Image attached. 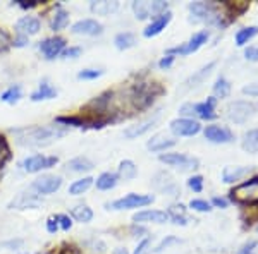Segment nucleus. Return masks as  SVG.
<instances>
[{
    "instance_id": "f257e3e1",
    "label": "nucleus",
    "mask_w": 258,
    "mask_h": 254,
    "mask_svg": "<svg viewBox=\"0 0 258 254\" xmlns=\"http://www.w3.org/2000/svg\"><path fill=\"white\" fill-rule=\"evenodd\" d=\"M66 132H68V129L55 126V124L53 126H33L23 129H12L16 143L21 144V146H30V148L48 146L50 143L57 141Z\"/></svg>"
},
{
    "instance_id": "f03ea898",
    "label": "nucleus",
    "mask_w": 258,
    "mask_h": 254,
    "mask_svg": "<svg viewBox=\"0 0 258 254\" xmlns=\"http://www.w3.org/2000/svg\"><path fill=\"white\" fill-rule=\"evenodd\" d=\"M231 198L243 205H256L258 203V177L243 182L231 191Z\"/></svg>"
},
{
    "instance_id": "7ed1b4c3",
    "label": "nucleus",
    "mask_w": 258,
    "mask_h": 254,
    "mask_svg": "<svg viewBox=\"0 0 258 254\" xmlns=\"http://www.w3.org/2000/svg\"><path fill=\"white\" fill-rule=\"evenodd\" d=\"M253 114H255V105L249 102H232L226 108L227 119L234 124H244L253 117Z\"/></svg>"
},
{
    "instance_id": "20e7f679",
    "label": "nucleus",
    "mask_w": 258,
    "mask_h": 254,
    "mask_svg": "<svg viewBox=\"0 0 258 254\" xmlns=\"http://www.w3.org/2000/svg\"><path fill=\"white\" fill-rule=\"evenodd\" d=\"M160 161L181 170V172H191V170H197L200 166V161L197 158L181 155V153H165V155H160Z\"/></svg>"
},
{
    "instance_id": "39448f33",
    "label": "nucleus",
    "mask_w": 258,
    "mask_h": 254,
    "mask_svg": "<svg viewBox=\"0 0 258 254\" xmlns=\"http://www.w3.org/2000/svg\"><path fill=\"white\" fill-rule=\"evenodd\" d=\"M153 196L152 194H127L120 199H115L114 203L107 205L112 210H131V208H143L147 205H152L153 203Z\"/></svg>"
},
{
    "instance_id": "423d86ee",
    "label": "nucleus",
    "mask_w": 258,
    "mask_h": 254,
    "mask_svg": "<svg viewBox=\"0 0 258 254\" xmlns=\"http://www.w3.org/2000/svg\"><path fill=\"white\" fill-rule=\"evenodd\" d=\"M189 12H191V21H195V23H202V21H207V23H217L219 21L215 6L214 4H209V2L191 4Z\"/></svg>"
},
{
    "instance_id": "0eeeda50",
    "label": "nucleus",
    "mask_w": 258,
    "mask_h": 254,
    "mask_svg": "<svg viewBox=\"0 0 258 254\" xmlns=\"http://www.w3.org/2000/svg\"><path fill=\"white\" fill-rule=\"evenodd\" d=\"M209 40V33L207 31H198L191 36V40L188 43L181 45V47H176V48H170L169 50V55H174V53H179V55H189V53L197 52V50L202 47V45L207 43Z\"/></svg>"
},
{
    "instance_id": "6e6552de",
    "label": "nucleus",
    "mask_w": 258,
    "mask_h": 254,
    "mask_svg": "<svg viewBox=\"0 0 258 254\" xmlns=\"http://www.w3.org/2000/svg\"><path fill=\"white\" fill-rule=\"evenodd\" d=\"M57 163V156H43V155H31L23 161V168L28 174H36L43 168H50Z\"/></svg>"
},
{
    "instance_id": "1a4fd4ad",
    "label": "nucleus",
    "mask_w": 258,
    "mask_h": 254,
    "mask_svg": "<svg viewBox=\"0 0 258 254\" xmlns=\"http://www.w3.org/2000/svg\"><path fill=\"white\" fill-rule=\"evenodd\" d=\"M170 131L176 136H195L202 131V126H200V122H197V120L182 117L170 122Z\"/></svg>"
},
{
    "instance_id": "9d476101",
    "label": "nucleus",
    "mask_w": 258,
    "mask_h": 254,
    "mask_svg": "<svg viewBox=\"0 0 258 254\" xmlns=\"http://www.w3.org/2000/svg\"><path fill=\"white\" fill-rule=\"evenodd\" d=\"M62 186V179L57 176H41L31 184V189L36 191V194H52L59 191Z\"/></svg>"
},
{
    "instance_id": "9b49d317",
    "label": "nucleus",
    "mask_w": 258,
    "mask_h": 254,
    "mask_svg": "<svg viewBox=\"0 0 258 254\" xmlns=\"http://www.w3.org/2000/svg\"><path fill=\"white\" fill-rule=\"evenodd\" d=\"M153 88H155V84H138L136 86V88L133 90V102H135V105L138 108L148 107L150 103L153 102V97H155Z\"/></svg>"
},
{
    "instance_id": "f8f14e48",
    "label": "nucleus",
    "mask_w": 258,
    "mask_h": 254,
    "mask_svg": "<svg viewBox=\"0 0 258 254\" xmlns=\"http://www.w3.org/2000/svg\"><path fill=\"white\" fill-rule=\"evenodd\" d=\"M205 137L210 141V143H215V144H226L234 139L232 132L229 131L227 127H222V126H207Z\"/></svg>"
},
{
    "instance_id": "ddd939ff",
    "label": "nucleus",
    "mask_w": 258,
    "mask_h": 254,
    "mask_svg": "<svg viewBox=\"0 0 258 254\" xmlns=\"http://www.w3.org/2000/svg\"><path fill=\"white\" fill-rule=\"evenodd\" d=\"M102 31H103L102 24L95 19H81L73 26L74 35H83V36H97L102 35Z\"/></svg>"
},
{
    "instance_id": "4468645a",
    "label": "nucleus",
    "mask_w": 258,
    "mask_h": 254,
    "mask_svg": "<svg viewBox=\"0 0 258 254\" xmlns=\"http://www.w3.org/2000/svg\"><path fill=\"white\" fill-rule=\"evenodd\" d=\"M152 184L155 189H159V191H162V193H165L169 196H177V193H179V187L176 186V182H174L172 177L165 172L157 174V176L153 177Z\"/></svg>"
},
{
    "instance_id": "2eb2a0df",
    "label": "nucleus",
    "mask_w": 258,
    "mask_h": 254,
    "mask_svg": "<svg viewBox=\"0 0 258 254\" xmlns=\"http://www.w3.org/2000/svg\"><path fill=\"white\" fill-rule=\"evenodd\" d=\"M66 41L60 36H53V38H48L40 43V52L45 55V59H55L57 55L64 50Z\"/></svg>"
},
{
    "instance_id": "dca6fc26",
    "label": "nucleus",
    "mask_w": 258,
    "mask_h": 254,
    "mask_svg": "<svg viewBox=\"0 0 258 254\" xmlns=\"http://www.w3.org/2000/svg\"><path fill=\"white\" fill-rule=\"evenodd\" d=\"M136 223H165L169 220V213L167 211H160V210H145V211H138L135 216H133Z\"/></svg>"
},
{
    "instance_id": "f3484780",
    "label": "nucleus",
    "mask_w": 258,
    "mask_h": 254,
    "mask_svg": "<svg viewBox=\"0 0 258 254\" xmlns=\"http://www.w3.org/2000/svg\"><path fill=\"white\" fill-rule=\"evenodd\" d=\"M41 205V198L36 193H23L19 194L14 201L11 203L9 208L12 210H26V208H38Z\"/></svg>"
},
{
    "instance_id": "a211bd4d",
    "label": "nucleus",
    "mask_w": 258,
    "mask_h": 254,
    "mask_svg": "<svg viewBox=\"0 0 258 254\" xmlns=\"http://www.w3.org/2000/svg\"><path fill=\"white\" fill-rule=\"evenodd\" d=\"M170 19H172V14L167 11V12H164V14H160V16H155L152 21V24L150 26H147V30L143 31V35L147 36V38H152V36H157L159 33H162L165 30V26L170 23Z\"/></svg>"
},
{
    "instance_id": "6ab92c4d",
    "label": "nucleus",
    "mask_w": 258,
    "mask_h": 254,
    "mask_svg": "<svg viewBox=\"0 0 258 254\" xmlns=\"http://www.w3.org/2000/svg\"><path fill=\"white\" fill-rule=\"evenodd\" d=\"M16 30H18L19 35H23V36L36 35V33L40 31V21L36 18H31V16H24V18H21L18 21Z\"/></svg>"
},
{
    "instance_id": "aec40b11",
    "label": "nucleus",
    "mask_w": 258,
    "mask_h": 254,
    "mask_svg": "<svg viewBox=\"0 0 258 254\" xmlns=\"http://www.w3.org/2000/svg\"><path fill=\"white\" fill-rule=\"evenodd\" d=\"M249 172H251V166H226L222 170V181L226 184H231V182H236L248 176Z\"/></svg>"
},
{
    "instance_id": "412c9836",
    "label": "nucleus",
    "mask_w": 258,
    "mask_h": 254,
    "mask_svg": "<svg viewBox=\"0 0 258 254\" xmlns=\"http://www.w3.org/2000/svg\"><path fill=\"white\" fill-rule=\"evenodd\" d=\"M176 143H177V139H172V137L157 134V136H153L152 139L148 141L147 148L150 149V151H164V149H167V148L176 146Z\"/></svg>"
},
{
    "instance_id": "4be33fe9",
    "label": "nucleus",
    "mask_w": 258,
    "mask_h": 254,
    "mask_svg": "<svg viewBox=\"0 0 258 254\" xmlns=\"http://www.w3.org/2000/svg\"><path fill=\"white\" fill-rule=\"evenodd\" d=\"M215 102H217V98L212 97L207 100V102L193 105L195 115H198V117H202V119H215L217 117V115H215Z\"/></svg>"
},
{
    "instance_id": "5701e85b",
    "label": "nucleus",
    "mask_w": 258,
    "mask_h": 254,
    "mask_svg": "<svg viewBox=\"0 0 258 254\" xmlns=\"http://www.w3.org/2000/svg\"><path fill=\"white\" fill-rule=\"evenodd\" d=\"M91 12L97 16H109L119 9V2H109V0H100V2H91Z\"/></svg>"
},
{
    "instance_id": "b1692460",
    "label": "nucleus",
    "mask_w": 258,
    "mask_h": 254,
    "mask_svg": "<svg viewBox=\"0 0 258 254\" xmlns=\"http://www.w3.org/2000/svg\"><path fill=\"white\" fill-rule=\"evenodd\" d=\"M91 168H93V163L86 156L73 158V160L66 163V172H88Z\"/></svg>"
},
{
    "instance_id": "393cba45",
    "label": "nucleus",
    "mask_w": 258,
    "mask_h": 254,
    "mask_svg": "<svg viewBox=\"0 0 258 254\" xmlns=\"http://www.w3.org/2000/svg\"><path fill=\"white\" fill-rule=\"evenodd\" d=\"M153 124H155V119L145 120V122L135 124V126H129L126 131H124V137H127V139H135V137H138L141 134H145L147 131H150Z\"/></svg>"
},
{
    "instance_id": "a878e982",
    "label": "nucleus",
    "mask_w": 258,
    "mask_h": 254,
    "mask_svg": "<svg viewBox=\"0 0 258 254\" xmlns=\"http://www.w3.org/2000/svg\"><path fill=\"white\" fill-rule=\"evenodd\" d=\"M55 97H57V90L52 88L47 81H43L40 84L38 91H35V93L31 95V100L33 102H40V100H50V98H55Z\"/></svg>"
},
{
    "instance_id": "bb28decb",
    "label": "nucleus",
    "mask_w": 258,
    "mask_h": 254,
    "mask_svg": "<svg viewBox=\"0 0 258 254\" xmlns=\"http://www.w3.org/2000/svg\"><path fill=\"white\" fill-rule=\"evenodd\" d=\"M117 179H119V176H115V174L105 172L97 179V187L100 191H110L117 186Z\"/></svg>"
},
{
    "instance_id": "cd10ccee",
    "label": "nucleus",
    "mask_w": 258,
    "mask_h": 254,
    "mask_svg": "<svg viewBox=\"0 0 258 254\" xmlns=\"http://www.w3.org/2000/svg\"><path fill=\"white\" fill-rule=\"evenodd\" d=\"M136 176H138V168L133 163L131 160H122L119 165V177L124 179V181H133Z\"/></svg>"
},
{
    "instance_id": "c85d7f7f",
    "label": "nucleus",
    "mask_w": 258,
    "mask_h": 254,
    "mask_svg": "<svg viewBox=\"0 0 258 254\" xmlns=\"http://www.w3.org/2000/svg\"><path fill=\"white\" fill-rule=\"evenodd\" d=\"M133 11H135V16L140 21L148 19L150 16H153L152 2H145V0H140V2H133Z\"/></svg>"
},
{
    "instance_id": "c756f323",
    "label": "nucleus",
    "mask_w": 258,
    "mask_h": 254,
    "mask_svg": "<svg viewBox=\"0 0 258 254\" xmlns=\"http://www.w3.org/2000/svg\"><path fill=\"white\" fill-rule=\"evenodd\" d=\"M243 149L248 153H258V129H251L244 134Z\"/></svg>"
},
{
    "instance_id": "7c9ffc66",
    "label": "nucleus",
    "mask_w": 258,
    "mask_h": 254,
    "mask_svg": "<svg viewBox=\"0 0 258 254\" xmlns=\"http://www.w3.org/2000/svg\"><path fill=\"white\" fill-rule=\"evenodd\" d=\"M114 43H115V47H117L119 50H127L131 47H135L136 38H135V35H133V33L124 31V33H119V35L115 36Z\"/></svg>"
},
{
    "instance_id": "2f4dec72",
    "label": "nucleus",
    "mask_w": 258,
    "mask_h": 254,
    "mask_svg": "<svg viewBox=\"0 0 258 254\" xmlns=\"http://www.w3.org/2000/svg\"><path fill=\"white\" fill-rule=\"evenodd\" d=\"M68 24H69V12L64 11L62 7H59L55 12V16H53V19H52V30L60 31V30H64Z\"/></svg>"
},
{
    "instance_id": "473e14b6",
    "label": "nucleus",
    "mask_w": 258,
    "mask_h": 254,
    "mask_svg": "<svg viewBox=\"0 0 258 254\" xmlns=\"http://www.w3.org/2000/svg\"><path fill=\"white\" fill-rule=\"evenodd\" d=\"M256 35H258L256 26L243 28V30H239L238 33H236V45H238V47H243V45H246L251 38H255Z\"/></svg>"
},
{
    "instance_id": "72a5a7b5",
    "label": "nucleus",
    "mask_w": 258,
    "mask_h": 254,
    "mask_svg": "<svg viewBox=\"0 0 258 254\" xmlns=\"http://www.w3.org/2000/svg\"><path fill=\"white\" fill-rule=\"evenodd\" d=\"M91 184H93V179L91 177H85V179H80V181H74L73 184L69 186V194L73 196H80L83 193L90 189Z\"/></svg>"
},
{
    "instance_id": "f704fd0d",
    "label": "nucleus",
    "mask_w": 258,
    "mask_h": 254,
    "mask_svg": "<svg viewBox=\"0 0 258 254\" xmlns=\"http://www.w3.org/2000/svg\"><path fill=\"white\" fill-rule=\"evenodd\" d=\"M215 67V62H210L209 65H205V67H203L202 70H198L197 74H193V76H191L188 81H186V84H188V88H195V86H198L200 82L203 81V79H205L207 76H209V74L212 72V69Z\"/></svg>"
},
{
    "instance_id": "c9c22d12",
    "label": "nucleus",
    "mask_w": 258,
    "mask_h": 254,
    "mask_svg": "<svg viewBox=\"0 0 258 254\" xmlns=\"http://www.w3.org/2000/svg\"><path fill=\"white\" fill-rule=\"evenodd\" d=\"M73 216L78 220V222L88 223V222H91V218H93V211H91V208H88L86 205H80L73 210Z\"/></svg>"
},
{
    "instance_id": "e433bc0d",
    "label": "nucleus",
    "mask_w": 258,
    "mask_h": 254,
    "mask_svg": "<svg viewBox=\"0 0 258 254\" xmlns=\"http://www.w3.org/2000/svg\"><path fill=\"white\" fill-rule=\"evenodd\" d=\"M186 210L182 205H174L169 210V218H172V222L176 225H186Z\"/></svg>"
},
{
    "instance_id": "4c0bfd02",
    "label": "nucleus",
    "mask_w": 258,
    "mask_h": 254,
    "mask_svg": "<svg viewBox=\"0 0 258 254\" xmlns=\"http://www.w3.org/2000/svg\"><path fill=\"white\" fill-rule=\"evenodd\" d=\"M229 93H231V84L226 81L224 77H219L214 84V95L215 98H227Z\"/></svg>"
},
{
    "instance_id": "58836bf2",
    "label": "nucleus",
    "mask_w": 258,
    "mask_h": 254,
    "mask_svg": "<svg viewBox=\"0 0 258 254\" xmlns=\"http://www.w3.org/2000/svg\"><path fill=\"white\" fill-rule=\"evenodd\" d=\"M19 98H21V86H18V84L11 86V88L4 91L2 97H0V100L6 103H18Z\"/></svg>"
},
{
    "instance_id": "ea45409f",
    "label": "nucleus",
    "mask_w": 258,
    "mask_h": 254,
    "mask_svg": "<svg viewBox=\"0 0 258 254\" xmlns=\"http://www.w3.org/2000/svg\"><path fill=\"white\" fill-rule=\"evenodd\" d=\"M189 206L193 208V210L200 211V213H209V211L212 210L210 203L203 201V199H193V201L189 203Z\"/></svg>"
},
{
    "instance_id": "a19ab883",
    "label": "nucleus",
    "mask_w": 258,
    "mask_h": 254,
    "mask_svg": "<svg viewBox=\"0 0 258 254\" xmlns=\"http://www.w3.org/2000/svg\"><path fill=\"white\" fill-rule=\"evenodd\" d=\"M102 74H103V70H100V69H85V70H81V72L78 74V77L90 81V79H97V77H100Z\"/></svg>"
},
{
    "instance_id": "79ce46f5",
    "label": "nucleus",
    "mask_w": 258,
    "mask_h": 254,
    "mask_svg": "<svg viewBox=\"0 0 258 254\" xmlns=\"http://www.w3.org/2000/svg\"><path fill=\"white\" fill-rule=\"evenodd\" d=\"M188 186H189V189L195 191V193H202V189H203V177L193 176L188 181Z\"/></svg>"
},
{
    "instance_id": "37998d69",
    "label": "nucleus",
    "mask_w": 258,
    "mask_h": 254,
    "mask_svg": "<svg viewBox=\"0 0 258 254\" xmlns=\"http://www.w3.org/2000/svg\"><path fill=\"white\" fill-rule=\"evenodd\" d=\"M150 249H152V240L150 239H143L136 247L135 254H150Z\"/></svg>"
},
{
    "instance_id": "c03bdc74",
    "label": "nucleus",
    "mask_w": 258,
    "mask_h": 254,
    "mask_svg": "<svg viewBox=\"0 0 258 254\" xmlns=\"http://www.w3.org/2000/svg\"><path fill=\"white\" fill-rule=\"evenodd\" d=\"M55 220L64 230H69V228L73 227V222H71V218L68 215H55Z\"/></svg>"
},
{
    "instance_id": "a18cd8bd",
    "label": "nucleus",
    "mask_w": 258,
    "mask_h": 254,
    "mask_svg": "<svg viewBox=\"0 0 258 254\" xmlns=\"http://www.w3.org/2000/svg\"><path fill=\"white\" fill-rule=\"evenodd\" d=\"M81 47H71L68 50H64V59H76L81 55Z\"/></svg>"
},
{
    "instance_id": "49530a36",
    "label": "nucleus",
    "mask_w": 258,
    "mask_h": 254,
    "mask_svg": "<svg viewBox=\"0 0 258 254\" xmlns=\"http://www.w3.org/2000/svg\"><path fill=\"white\" fill-rule=\"evenodd\" d=\"M244 57L249 62H258V47H248L244 50Z\"/></svg>"
},
{
    "instance_id": "de8ad7c7",
    "label": "nucleus",
    "mask_w": 258,
    "mask_h": 254,
    "mask_svg": "<svg viewBox=\"0 0 258 254\" xmlns=\"http://www.w3.org/2000/svg\"><path fill=\"white\" fill-rule=\"evenodd\" d=\"M255 247H256V240H249V242H246L243 247L239 249L238 254H251L253 251H255Z\"/></svg>"
},
{
    "instance_id": "09e8293b",
    "label": "nucleus",
    "mask_w": 258,
    "mask_h": 254,
    "mask_svg": "<svg viewBox=\"0 0 258 254\" xmlns=\"http://www.w3.org/2000/svg\"><path fill=\"white\" fill-rule=\"evenodd\" d=\"M243 93L248 95V97H258V82H253V84L244 86Z\"/></svg>"
},
{
    "instance_id": "8fccbe9b",
    "label": "nucleus",
    "mask_w": 258,
    "mask_h": 254,
    "mask_svg": "<svg viewBox=\"0 0 258 254\" xmlns=\"http://www.w3.org/2000/svg\"><path fill=\"white\" fill-rule=\"evenodd\" d=\"M172 242H179V239H176V237H167V239H164L162 242L159 244V247L155 249V252H162L165 247H167L169 244H172Z\"/></svg>"
},
{
    "instance_id": "3c124183",
    "label": "nucleus",
    "mask_w": 258,
    "mask_h": 254,
    "mask_svg": "<svg viewBox=\"0 0 258 254\" xmlns=\"http://www.w3.org/2000/svg\"><path fill=\"white\" fill-rule=\"evenodd\" d=\"M9 43H11L9 35H7L6 31H2V30H0V50L7 48V47H9Z\"/></svg>"
},
{
    "instance_id": "603ef678",
    "label": "nucleus",
    "mask_w": 258,
    "mask_h": 254,
    "mask_svg": "<svg viewBox=\"0 0 258 254\" xmlns=\"http://www.w3.org/2000/svg\"><path fill=\"white\" fill-rule=\"evenodd\" d=\"M57 228H59V223H57L55 216H53V218H48V222H47V230L50 232V234H55Z\"/></svg>"
},
{
    "instance_id": "864d4df0",
    "label": "nucleus",
    "mask_w": 258,
    "mask_h": 254,
    "mask_svg": "<svg viewBox=\"0 0 258 254\" xmlns=\"http://www.w3.org/2000/svg\"><path fill=\"white\" fill-rule=\"evenodd\" d=\"M172 62H174V55H167L159 62V65H160V69H169L170 65H172Z\"/></svg>"
},
{
    "instance_id": "5fc2aeb1",
    "label": "nucleus",
    "mask_w": 258,
    "mask_h": 254,
    "mask_svg": "<svg viewBox=\"0 0 258 254\" xmlns=\"http://www.w3.org/2000/svg\"><path fill=\"white\" fill-rule=\"evenodd\" d=\"M212 203H214V206H217V208H227V201L224 198H214L212 199Z\"/></svg>"
},
{
    "instance_id": "6e6d98bb",
    "label": "nucleus",
    "mask_w": 258,
    "mask_h": 254,
    "mask_svg": "<svg viewBox=\"0 0 258 254\" xmlns=\"http://www.w3.org/2000/svg\"><path fill=\"white\" fill-rule=\"evenodd\" d=\"M28 43V36H23V35H19L18 36V40H16V47H24V45Z\"/></svg>"
},
{
    "instance_id": "4d7b16f0",
    "label": "nucleus",
    "mask_w": 258,
    "mask_h": 254,
    "mask_svg": "<svg viewBox=\"0 0 258 254\" xmlns=\"http://www.w3.org/2000/svg\"><path fill=\"white\" fill-rule=\"evenodd\" d=\"M18 4H19L21 7H24V9H31V7H35L38 2H35V0H33V2H24V0H18Z\"/></svg>"
},
{
    "instance_id": "13d9d810",
    "label": "nucleus",
    "mask_w": 258,
    "mask_h": 254,
    "mask_svg": "<svg viewBox=\"0 0 258 254\" xmlns=\"http://www.w3.org/2000/svg\"><path fill=\"white\" fill-rule=\"evenodd\" d=\"M62 254H81V252L76 251L74 247H68V249H64V251H62Z\"/></svg>"
},
{
    "instance_id": "bf43d9fd",
    "label": "nucleus",
    "mask_w": 258,
    "mask_h": 254,
    "mask_svg": "<svg viewBox=\"0 0 258 254\" xmlns=\"http://www.w3.org/2000/svg\"><path fill=\"white\" fill-rule=\"evenodd\" d=\"M114 254H129V252H127V249H126V247H117V249L114 251Z\"/></svg>"
}]
</instances>
